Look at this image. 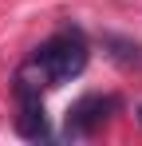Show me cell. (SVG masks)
Masks as SVG:
<instances>
[{"instance_id":"7a4b0ae2","label":"cell","mask_w":142,"mask_h":146,"mask_svg":"<svg viewBox=\"0 0 142 146\" xmlns=\"http://www.w3.org/2000/svg\"><path fill=\"white\" fill-rule=\"evenodd\" d=\"M16 103H20V115H16V134L28 142H44L47 138V115H44V99H40V83H32L28 75L16 79Z\"/></svg>"},{"instance_id":"277c9868","label":"cell","mask_w":142,"mask_h":146,"mask_svg":"<svg viewBox=\"0 0 142 146\" xmlns=\"http://www.w3.org/2000/svg\"><path fill=\"white\" fill-rule=\"evenodd\" d=\"M107 44H111V48H118L115 55H118V59H122V63H138V59H142V51H138V44H126V40H107Z\"/></svg>"},{"instance_id":"6da1fadb","label":"cell","mask_w":142,"mask_h":146,"mask_svg":"<svg viewBox=\"0 0 142 146\" xmlns=\"http://www.w3.org/2000/svg\"><path fill=\"white\" fill-rule=\"evenodd\" d=\"M83 67H87V40H83V32L63 28V32H55L51 40H44L32 51L24 71L40 75V87H59V83L79 79Z\"/></svg>"},{"instance_id":"3957f363","label":"cell","mask_w":142,"mask_h":146,"mask_svg":"<svg viewBox=\"0 0 142 146\" xmlns=\"http://www.w3.org/2000/svg\"><path fill=\"white\" fill-rule=\"evenodd\" d=\"M111 111H118V99L111 95H87V99H79L75 107L67 111V138H87L91 130H99L103 122L111 119Z\"/></svg>"}]
</instances>
